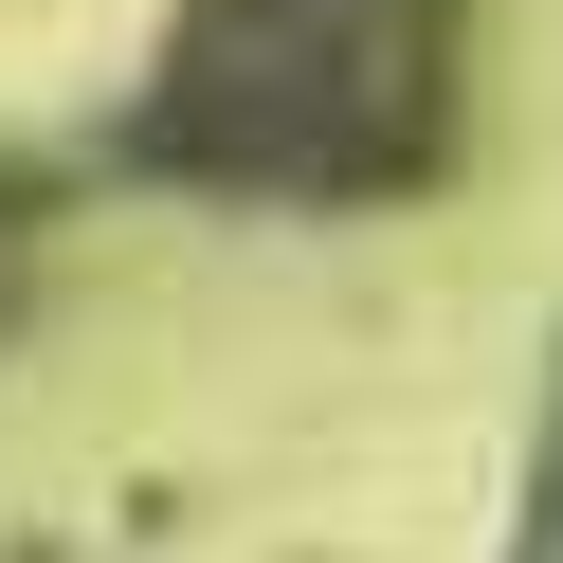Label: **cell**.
Here are the masks:
<instances>
[{"mask_svg": "<svg viewBox=\"0 0 563 563\" xmlns=\"http://www.w3.org/2000/svg\"><path fill=\"white\" fill-rule=\"evenodd\" d=\"M527 563H563V418H545V509H527Z\"/></svg>", "mask_w": 563, "mask_h": 563, "instance_id": "obj_2", "label": "cell"}, {"mask_svg": "<svg viewBox=\"0 0 563 563\" xmlns=\"http://www.w3.org/2000/svg\"><path fill=\"white\" fill-rule=\"evenodd\" d=\"M473 0H183L164 74L128 91V164L200 200H400L454 164Z\"/></svg>", "mask_w": 563, "mask_h": 563, "instance_id": "obj_1", "label": "cell"}]
</instances>
